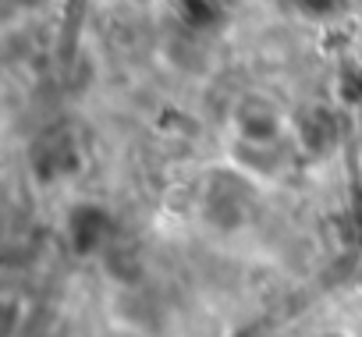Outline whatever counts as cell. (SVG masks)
<instances>
[{
  "mask_svg": "<svg viewBox=\"0 0 362 337\" xmlns=\"http://www.w3.org/2000/svg\"><path fill=\"white\" fill-rule=\"evenodd\" d=\"M29 163H33L40 182H54V178L75 175L82 160H78L75 138L68 131H47L43 138H36V146L29 153Z\"/></svg>",
  "mask_w": 362,
  "mask_h": 337,
  "instance_id": "cell-2",
  "label": "cell"
},
{
  "mask_svg": "<svg viewBox=\"0 0 362 337\" xmlns=\"http://www.w3.org/2000/svg\"><path fill=\"white\" fill-rule=\"evenodd\" d=\"M337 96L348 103V107H358L362 103V64H344L337 71Z\"/></svg>",
  "mask_w": 362,
  "mask_h": 337,
  "instance_id": "cell-7",
  "label": "cell"
},
{
  "mask_svg": "<svg viewBox=\"0 0 362 337\" xmlns=\"http://www.w3.org/2000/svg\"><path fill=\"white\" fill-rule=\"evenodd\" d=\"M320 337H341V333H320Z\"/></svg>",
  "mask_w": 362,
  "mask_h": 337,
  "instance_id": "cell-10",
  "label": "cell"
},
{
  "mask_svg": "<svg viewBox=\"0 0 362 337\" xmlns=\"http://www.w3.org/2000/svg\"><path fill=\"white\" fill-rule=\"evenodd\" d=\"M249 199H252V185L242 175H214L210 192H206V217L210 224L231 231L245 220L249 213Z\"/></svg>",
  "mask_w": 362,
  "mask_h": 337,
  "instance_id": "cell-1",
  "label": "cell"
},
{
  "mask_svg": "<svg viewBox=\"0 0 362 337\" xmlns=\"http://www.w3.org/2000/svg\"><path fill=\"white\" fill-rule=\"evenodd\" d=\"M107 273L121 284H135L142 277V252L135 242H124V238H110L107 242Z\"/></svg>",
  "mask_w": 362,
  "mask_h": 337,
  "instance_id": "cell-6",
  "label": "cell"
},
{
  "mask_svg": "<svg viewBox=\"0 0 362 337\" xmlns=\"http://www.w3.org/2000/svg\"><path fill=\"white\" fill-rule=\"evenodd\" d=\"M110 238H114V217L103 206L82 203V206L71 210V217H68V242H71V249L78 256L100 252Z\"/></svg>",
  "mask_w": 362,
  "mask_h": 337,
  "instance_id": "cell-3",
  "label": "cell"
},
{
  "mask_svg": "<svg viewBox=\"0 0 362 337\" xmlns=\"http://www.w3.org/2000/svg\"><path fill=\"white\" fill-rule=\"evenodd\" d=\"M235 124H238V131H242V138H245L249 146H259V142L270 146V142L281 135V114H277L267 100H259V96H249V100L238 103Z\"/></svg>",
  "mask_w": 362,
  "mask_h": 337,
  "instance_id": "cell-5",
  "label": "cell"
},
{
  "mask_svg": "<svg viewBox=\"0 0 362 337\" xmlns=\"http://www.w3.org/2000/svg\"><path fill=\"white\" fill-rule=\"evenodd\" d=\"M291 4L302 15H309V18H327V15H334L341 8V0H291Z\"/></svg>",
  "mask_w": 362,
  "mask_h": 337,
  "instance_id": "cell-8",
  "label": "cell"
},
{
  "mask_svg": "<svg viewBox=\"0 0 362 337\" xmlns=\"http://www.w3.org/2000/svg\"><path fill=\"white\" fill-rule=\"evenodd\" d=\"M295 135H298V142H302L305 153L323 156V153H330V149L337 146V138H341V121H337V114H334L330 107H320V103L298 107V110H295Z\"/></svg>",
  "mask_w": 362,
  "mask_h": 337,
  "instance_id": "cell-4",
  "label": "cell"
},
{
  "mask_svg": "<svg viewBox=\"0 0 362 337\" xmlns=\"http://www.w3.org/2000/svg\"><path fill=\"white\" fill-rule=\"evenodd\" d=\"M18 4H29V8H36V4H43V0H18Z\"/></svg>",
  "mask_w": 362,
  "mask_h": 337,
  "instance_id": "cell-9",
  "label": "cell"
}]
</instances>
